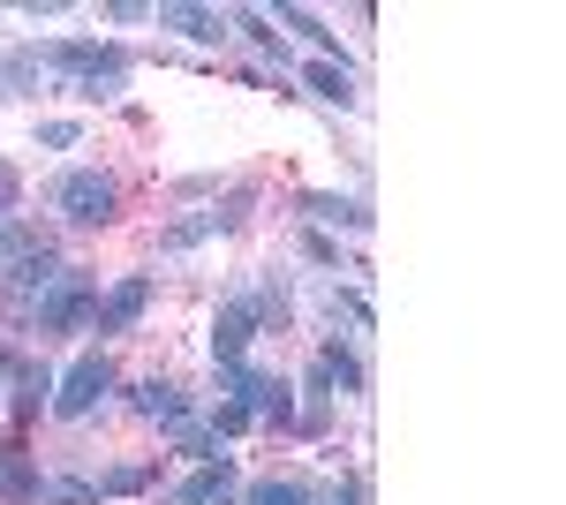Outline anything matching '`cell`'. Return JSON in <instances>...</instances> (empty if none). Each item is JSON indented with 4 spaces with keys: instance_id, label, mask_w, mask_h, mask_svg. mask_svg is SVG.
Returning <instances> with one entry per match:
<instances>
[{
    "instance_id": "cell-1",
    "label": "cell",
    "mask_w": 566,
    "mask_h": 505,
    "mask_svg": "<svg viewBox=\"0 0 566 505\" xmlns=\"http://www.w3.org/2000/svg\"><path fill=\"white\" fill-rule=\"evenodd\" d=\"M31 61L53 69L69 84V98H84V106H114L129 91V45L114 39H45Z\"/></svg>"
},
{
    "instance_id": "cell-2",
    "label": "cell",
    "mask_w": 566,
    "mask_h": 505,
    "mask_svg": "<svg viewBox=\"0 0 566 505\" xmlns=\"http://www.w3.org/2000/svg\"><path fill=\"white\" fill-rule=\"evenodd\" d=\"M219 400L227 408H242L250 422H264V430H287L295 422V385L272 378V370H258V362H219Z\"/></svg>"
},
{
    "instance_id": "cell-3",
    "label": "cell",
    "mask_w": 566,
    "mask_h": 505,
    "mask_svg": "<svg viewBox=\"0 0 566 505\" xmlns=\"http://www.w3.org/2000/svg\"><path fill=\"white\" fill-rule=\"evenodd\" d=\"M45 204H53V219H69V227H114L122 219V181L106 167H69V173H53Z\"/></svg>"
},
{
    "instance_id": "cell-4",
    "label": "cell",
    "mask_w": 566,
    "mask_h": 505,
    "mask_svg": "<svg viewBox=\"0 0 566 505\" xmlns=\"http://www.w3.org/2000/svg\"><path fill=\"white\" fill-rule=\"evenodd\" d=\"M91 317H98V280L91 272H61L53 287L39 295V309H31V325H39V339H69V333H84Z\"/></svg>"
},
{
    "instance_id": "cell-5",
    "label": "cell",
    "mask_w": 566,
    "mask_h": 505,
    "mask_svg": "<svg viewBox=\"0 0 566 505\" xmlns=\"http://www.w3.org/2000/svg\"><path fill=\"white\" fill-rule=\"evenodd\" d=\"M106 392H114V362H106V347H91V355L69 362V378H53V400H45V408L61 422H84V415L106 408Z\"/></svg>"
},
{
    "instance_id": "cell-6",
    "label": "cell",
    "mask_w": 566,
    "mask_h": 505,
    "mask_svg": "<svg viewBox=\"0 0 566 505\" xmlns=\"http://www.w3.org/2000/svg\"><path fill=\"white\" fill-rule=\"evenodd\" d=\"M151 295H159V280L151 272H129V280H114L106 295H98V339H122V333H136L144 325V309H151Z\"/></svg>"
},
{
    "instance_id": "cell-7",
    "label": "cell",
    "mask_w": 566,
    "mask_h": 505,
    "mask_svg": "<svg viewBox=\"0 0 566 505\" xmlns=\"http://www.w3.org/2000/svg\"><path fill=\"white\" fill-rule=\"evenodd\" d=\"M258 295L250 287H234V295L219 302V317H212V370L219 362H250V339H258Z\"/></svg>"
},
{
    "instance_id": "cell-8",
    "label": "cell",
    "mask_w": 566,
    "mask_h": 505,
    "mask_svg": "<svg viewBox=\"0 0 566 505\" xmlns=\"http://www.w3.org/2000/svg\"><path fill=\"white\" fill-rule=\"evenodd\" d=\"M61 272H69V256H61V250H23L8 272H0V295H8V309H23V317H31L39 295L61 280Z\"/></svg>"
},
{
    "instance_id": "cell-9",
    "label": "cell",
    "mask_w": 566,
    "mask_h": 505,
    "mask_svg": "<svg viewBox=\"0 0 566 505\" xmlns=\"http://www.w3.org/2000/svg\"><path fill=\"white\" fill-rule=\"evenodd\" d=\"M151 23H159V31H181L189 45H227L234 39V23H227L219 8H181V0H159Z\"/></svg>"
},
{
    "instance_id": "cell-10",
    "label": "cell",
    "mask_w": 566,
    "mask_h": 505,
    "mask_svg": "<svg viewBox=\"0 0 566 505\" xmlns=\"http://www.w3.org/2000/svg\"><path fill=\"white\" fill-rule=\"evenodd\" d=\"M159 438H167V453H181V461H197V467H205V461H227V438L212 430V415H175Z\"/></svg>"
},
{
    "instance_id": "cell-11",
    "label": "cell",
    "mask_w": 566,
    "mask_h": 505,
    "mask_svg": "<svg viewBox=\"0 0 566 505\" xmlns=\"http://www.w3.org/2000/svg\"><path fill=\"white\" fill-rule=\"evenodd\" d=\"M159 505H234V461H205L181 491H167Z\"/></svg>"
},
{
    "instance_id": "cell-12",
    "label": "cell",
    "mask_w": 566,
    "mask_h": 505,
    "mask_svg": "<svg viewBox=\"0 0 566 505\" xmlns=\"http://www.w3.org/2000/svg\"><path fill=\"white\" fill-rule=\"evenodd\" d=\"M129 408H136L144 422H159V430H167L175 415H189V400H181V385H175V378H144V385H129Z\"/></svg>"
},
{
    "instance_id": "cell-13",
    "label": "cell",
    "mask_w": 566,
    "mask_h": 505,
    "mask_svg": "<svg viewBox=\"0 0 566 505\" xmlns=\"http://www.w3.org/2000/svg\"><path fill=\"white\" fill-rule=\"evenodd\" d=\"M39 467H31V453H23V445H8V453H0V505H39Z\"/></svg>"
},
{
    "instance_id": "cell-14",
    "label": "cell",
    "mask_w": 566,
    "mask_h": 505,
    "mask_svg": "<svg viewBox=\"0 0 566 505\" xmlns=\"http://www.w3.org/2000/svg\"><path fill=\"white\" fill-rule=\"evenodd\" d=\"M303 84H310V98H325V106H355V69L348 61H310Z\"/></svg>"
},
{
    "instance_id": "cell-15",
    "label": "cell",
    "mask_w": 566,
    "mask_h": 505,
    "mask_svg": "<svg viewBox=\"0 0 566 505\" xmlns=\"http://www.w3.org/2000/svg\"><path fill=\"white\" fill-rule=\"evenodd\" d=\"M303 211L317 219V227H348V234H370V211H363V197H303Z\"/></svg>"
},
{
    "instance_id": "cell-16",
    "label": "cell",
    "mask_w": 566,
    "mask_h": 505,
    "mask_svg": "<svg viewBox=\"0 0 566 505\" xmlns=\"http://www.w3.org/2000/svg\"><path fill=\"white\" fill-rule=\"evenodd\" d=\"M250 505H325V498H317V483H303V475H258L250 483Z\"/></svg>"
},
{
    "instance_id": "cell-17",
    "label": "cell",
    "mask_w": 566,
    "mask_h": 505,
    "mask_svg": "<svg viewBox=\"0 0 566 505\" xmlns=\"http://www.w3.org/2000/svg\"><path fill=\"white\" fill-rule=\"evenodd\" d=\"M272 31H303V39L317 45V61H340V39H333V31H325L310 8H280V15H272Z\"/></svg>"
},
{
    "instance_id": "cell-18",
    "label": "cell",
    "mask_w": 566,
    "mask_h": 505,
    "mask_svg": "<svg viewBox=\"0 0 566 505\" xmlns=\"http://www.w3.org/2000/svg\"><path fill=\"white\" fill-rule=\"evenodd\" d=\"M227 23H234V31H242V39L258 45L264 61H287V39H280V31H272V15H264V8H242V15H227Z\"/></svg>"
},
{
    "instance_id": "cell-19",
    "label": "cell",
    "mask_w": 566,
    "mask_h": 505,
    "mask_svg": "<svg viewBox=\"0 0 566 505\" xmlns=\"http://www.w3.org/2000/svg\"><path fill=\"white\" fill-rule=\"evenodd\" d=\"M39 498H45V505H106L91 475H45V483H39Z\"/></svg>"
},
{
    "instance_id": "cell-20",
    "label": "cell",
    "mask_w": 566,
    "mask_h": 505,
    "mask_svg": "<svg viewBox=\"0 0 566 505\" xmlns=\"http://www.w3.org/2000/svg\"><path fill=\"white\" fill-rule=\"evenodd\" d=\"M136 491H151V467L144 461H122V467L98 475V498H136Z\"/></svg>"
},
{
    "instance_id": "cell-21",
    "label": "cell",
    "mask_w": 566,
    "mask_h": 505,
    "mask_svg": "<svg viewBox=\"0 0 566 505\" xmlns=\"http://www.w3.org/2000/svg\"><path fill=\"white\" fill-rule=\"evenodd\" d=\"M15 204H23V173H15L8 159H0V227L15 219Z\"/></svg>"
},
{
    "instance_id": "cell-22",
    "label": "cell",
    "mask_w": 566,
    "mask_h": 505,
    "mask_svg": "<svg viewBox=\"0 0 566 505\" xmlns=\"http://www.w3.org/2000/svg\"><path fill=\"white\" fill-rule=\"evenodd\" d=\"M333 505H370V475L348 467V475H340V491H333Z\"/></svg>"
},
{
    "instance_id": "cell-23",
    "label": "cell",
    "mask_w": 566,
    "mask_h": 505,
    "mask_svg": "<svg viewBox=\"0 0 566 505\" xmlns=\"http://www.w3.org/2000/svg\"><path fill=\"white\" fill-rule=\"evenodd\" d=\"M23 250H39V242H31V234H23V227L8 219V227H0V272H8V264H15Z\"/></svg>"
},
{
    "instance_id": "cell-24",
    "label": "cell",
    "mask_w": 566,
    "mask_h": 505,
    "mask_svg": "<svg viewBox=\"0 0 566 505\" xmlns=\"http://www.w3.org/2000/svg\"><path fill=\"white\" fill-rule=\"evenodd\" d=\"M76 136H84V128H76V122H39V144H45V151H69Z\"/></svg>"
},
{
    "instance_id": "cell-25",
    "label": "cell",
    "mask_w": 566,
    "mask_h": 505,
    "mask_svg": "<svg viewBox=\"0 0 566 505\" xmlns=\"http://www.w3.org/2000/svg\"><path fill=\"white\" fill-rule=\"evenodd\" d=\"M303 256H310V264H340V242H325V234H303Z\"/></svg>"
},
{
    "instance_id": "cell-26",
    "label": "cell",
    "mask_w": 566,
    "mask_h": 505,
    "mask_svg": "<svg viewBox=\"0 0 566 505\" xmlns=\"http://www.w3.org/2000/svg\"><path fill=\"white\" fill-rule=\"evenodd\" d=\"M106 23H151V8H144V0H114V8H106Z\"/></svg>"
}]
</instances>
